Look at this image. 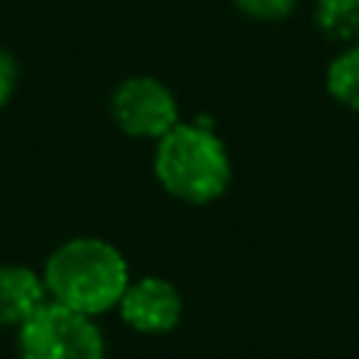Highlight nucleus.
<instances>
[{
    "instance_id": "1",
    "label": "nucleus",
    "mask_w": 359,
    "mask_h": 359,
    "mask_svg": "<svg viewBox=\"0 0 359 359\" xmlns=\"http://www.w3.org/2000/svg\"><path fill=\"white\" fill-rule=\"evenodd\" d=\"M41 278L50 303L98 318L120 303L130 287V268L114 243L98 236H76L54 249Z\"/></svg>"
},
{
    "instance_id": "2",
    "label": "nucleus",
    "mask_w": 359,
    "mask_h": 359,
    "mask_svg": "<svg viewBox=\"0 0 359 359\" xmlns=\"http://www.w3.org/2000/svg\"><path fill=\"white\" fill-rule=\"evenodd\" d=\"M155 174L170 196L189 205H205L227 189L230 155L205 123H177L158 139Z\"/></svg>"
},
{
    "instance_id": "3",
    "label": "nucleus",
    "mask_w": 359,
    "mask_h": 359,
    "mask_svg": "<svg viewBox=\"0 0 359 359\" xmlns=\"http://www.w3.org/2000/svg\"><path fill=\"white\" fill-rule=\"evenodd\" d=\"M22 359H104V334L86 312L48 303L19 328Z\"/></svg>"
},
{
    "instance_id": "4",
    "label": "nucleus",
    "mask_w": 359,
    "mask_h": 359,
    "mask_svg": "<svg viewBox=\"0 0 359 359\" xmlns=\"http://www.w3.org/2000/svg\"><path fill=\"white\" fill-rule=\"evenodd\" d=\"M111 114L114 123L136 139H161L180 123L174 92L151 76H133L120 82L111 98Z\"/></svg>"
},
{
    "instance_id": "5",
    "label": "nucleus",
    "mask_w": 359,
    "mask_h": 359,
    "mask_svg": "<svg viewBox=\"0 0 359 359\" xmlns=\"http://www.w3.org/2000/svg\"><path fill=\"white\" fill-rule=\"evenodd\" d=\"M117 309L120 318L139 334H164V331L177 328L180 316H183V297L164 278H139L130 280Z\"/></svg>"
},
{
    "instance_id": "6",
    "label": "nucleus",
    "mask_w": 359,
    "mask_h": 359,
    "mask_svg": "<svg viewBox=\"0 0 359 359\" xmlns=\"http://www.w3.org/2000/svg\"><path fill=\"white\" fill-rule=\"evenodd\" d=\"M44 278L22 265H0V325L22 328L41 306H48Z\"/></svg>"
},
{
    "instance_id": "7",
    "label": "nucleus",
    "mask_w": 359,
    "mask_h": 359,
    "mask_svg": "<svg viewBox=\"0 0 359 359\" xmlns=\"http://www.w3.org/2000/svg\"><path fill=\"white\" fill-rule=\"evenodd\" d=\"M328 92L350 111H359V38L350 41L328 67Z\"/></svg>"
},
{
    "instance_id": "8",
    "label": "nucleus",
    "mask_w": 359,
    "mask_h": 359,
    "mask_svg": "<svg viewBox=\"0 0 359 359\" xmlns=\"http://www.w3.org/2000/svg\"><path fill=\"white\" fill-rule=\"evenodd\" d=\"M316 22L334 41H356L359 0H316Z\"/></svg>"
},
{
    "instance_id": "9",
    "label": "nucleus",
    "mask_w": 359,
    "mask_h": 359,
    "mask_svg": "<svg viewBox=\"0 0 359 359\" xmlns=\"http://www.w3.org/2000/svg\"><path fill=\"white\" fill-rule=\"evenodd\" d=\"M246 16L252 19H265V22H278V19H287L293 10H297V0H233Z\"/></svg>"
},
{
    "instance_id": "10",
    "label": "nucleus",
    "mask_w": 359,
    "mask_h": 359,
    "mask_svg": "<svg viewBox=\"0 0 359 359\" xmlns=\"http://www.w3.org/2000/svg\"><path fill=\"white\" fill-rule=\"evenodd\" d=\"M16 82H19V67L13 60V54L0 50V111L10 104L13 92H16Z\"/></svg>"
}]
</instances>
